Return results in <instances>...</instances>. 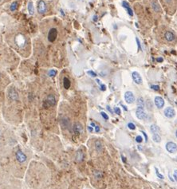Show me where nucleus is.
<instances>
[{"instance_id":"51","label":"nucleus","mask_w":177,"mask_h":189,"mask_svg":"<svg viewBox=\"0 0 177 189\" xmlns=\"http://www.w3.org/2000/svg\"><path fill=\"white\" fill-rule=\"evenodd\" d=\"M61 14H62V15H65V14L63 13V11H62V10H61Z\"/></svg>"},{"instance_id":"19","label":"nucleus","mask_w":177,"mask_h":189,"mask_svg":"<svg viewBox=\"0 0 177 189\" xmlns=\"http://www.w3.org/2000/svg\"><path fill=\"white\" fill-rule=\"evenodd\" d=\"M150 130L152 133H160V128L157 126L156 125H151L150 126Z\"/></svg>"},{"instance_id":"21","label":"nucleus","mask_w":177,"mask_h":189,"mask_svg":"<svg viewBox=\"0 0 177 189\" xmlns=\"http://www.w3.org/2000/svg\"><path fill=\"white\" fill-rule=\"evenodd\" d=\"M27 9H28V11H29V13H30V15H34V5H33L32 2H28Z\"/></svg>"},{"instance_id":"48","label":"nucleus","mask_w":177,"mask_h":189,"mask_svg":"<svg viewBox=\"0 0 177 189\" xmlns=\"http://www.w3.org/2000/svg\"><path fill=\"white\" fill-rule=\"evenodd\" d=\"M90 125H91V126H92L93 128H94V127L96 126V125H95V124H94V122H91V124H90Z\"/></svg>"},{"instance_id":"49","label":"nucleus","mask_w":177,"mask_h":189,"mask_svg":"<svg viewBox=\"0 0 177 189\" xmlns=\"http://www.w3.org/2000/svg\"><path fill=\"white\" fill-rule=\"evenodd\" d=\"M122 107L124 108V110H125V111H127V110H128V109H127V107H125V106H124V105H122Z\"/></svg>"},{"instance_id":"47","label":"nucleus","mask_w":177,"mask_h":189,"mask_svg":"<svg viewBox=\"0 0 177 189\" xmlns=\"http://www.w3.org/2000/svg\"><path fill=\"white\" fill-rule=\"evenodd\" d=\"M94 22L97 21V17L96 15H95V16H94Z\"/></svg>"},{"instance_id":"20","label":"nucleus","mask_w":177,"mask_h":189,"mask_svg":"<svg viewBox=\"0 0 177 189\" xmlns=\"http://www.w3.org/2000/svg\"><path fill=\"white\" fill-rule=\"evenodd\" d=\"M84 159V153L81 152V151H77V154H76V160L78 162H81V161L83 160Z\"/></svg>"},{"instance_id":"43","label":"nucleus","mask_w":177,"mask_h":189,"mask_svg":"<svg viewBox=\"0 0 177 189\" xmlns=\"http://www.w3.org/2000/svg\"><path fill=\"white\" fill-rule=\"evenodd\" d=\"M121 158H122V161L124 162V163H126V159H125V157L123 156V155H121Z\"/></svg>"},{"instance_id":"3","label":"nucleus","mask_w":177,"mask_h":189,"mask_svg":"<svg viewBox=\"0 0 177 189\" xmlns=\"http://www.w3.org/2000/svg\"><path fill=\"white\" fill-rule=\"evenodd\" d=\"M8 98L11 101H17L19 99V93L14 88H11L8 90Z\"/></svg>"},{"instance_id":"22","label":"nucleus","mask_w":177,"mask_h":189,"mask_svg":"<svg viewBox=\"0 0 177 189\" xmlns=\"http://www.w3.org/2000/svg\"><path fill=\"white\" fill-rule=\"evenodd\" d=\"M151 7H152V9H153L156 12H158V11H160L159 4H158V2H156V1H152V2H151Z\"/></svg>"},{"instance_id":"33","label":"nucleus","mask_w":177,"mask_h":189,"mask_svg":"<svg viewBox=\"0 0 177 189\" xmlns=\"http://www.w3.org/2000/svg\"><path fill=\"white\" fill-rule=\"evenodd\" d=\"M100 115H101V116H102L103 118L105 119V120H109V116H108V115H107L105 112L100 113Z\"/></svg>"},{"instance_id":"52","label":"nucleus","mask_w":177,"mask_h":189,"mask_svg":"<svg viewBox=\"0 0 177 189\" xmlns=\"http://www.w3.org/2000/svg\"><path fill=\"white\" fill-rule=\"evenodd\" d=\"M175 137H176V138H177V129H176V131H175Z\"/></svg>"},{"instance_id":"39","label":"nucleus","mask_w":177,"mask_h":189,"mask_svg":"<svg viewBox=\"0 0 177 189\" xmlns=\"http://www.w3.org/2000/svg\"><path fill=\"white\" fill-rule=\"evenodd\" d=\"M100 86V89H101L102 91H105V89H106V86H105V85L101 84Z\"/></svg>"},{"instance_id":"53","label":"nucleus","mask_w":177,"mask_h":189,"mask_svg":"<svg viewBox=\"0 0 177 189\" xmlns=\"http://www.w3.org/2000/svg\"><path fill=\"white\" fill-rule=\"evenodd\" d=\"M79 1H82V0H79Z\"/></svg>"},{"instance_id":"5","label":"nucleus","mask_w":177,"mask_h":189,"mask_svg":"<svg viewBox=\"0 0 177 189\" xmlns=\"http://www.w3.org/2000/svg\"><path fill=\"white\" fill-rule=\"evenodd\" d=\"M124 100L128 104H132L135 101L134 94L131 91H127L124 93Z\"/></svg>"},{"instance_id":"1","label":"nucleus","mask_w":177,"mask_h":189,"mask_svg":"<svg viewBox=\"0 0 177 189\" xmlns=\"http://www.w3.org/2000/svg\"><path fill=\"white\" fill-rule=\"evenodd\" d=\"M166 150L170 153H175L177 152V144L175 142L168 141L165 145Z\"/></svg>"},{"instance_id":"17","label":"nucleus","mask_w":177,"mask_h":189,"mask_svg":"<svg viewBox=\"0 0 177 189\" xmlns=\"http://www.w3.org/2000/svg\"><path fill=\"white\" fill-rule=\"evenodd\" d=\"M63 85H64V88L66 89H69L70 88L71 83L68 77H65L64 78H63Z\"/></svg>"},{"instance_id":"2","label":"nucleus","mask_w":177,"mask_h":189,"mask_svg":"<svg viewBox=\"0 0 177 189\" xmlns=\"http://www.w3.org/2000/svg\"><path fill=\"white\" fill-rule=\"evenodd\" d=\"M58 37V30L56 28H51L48 33V40L50 42H53Z\"/></svg>"},{"instance_id":"34","label":"nucleus","mask_w":177,"mask_h":189,"mask_svg":"<svg viewBox=\"0 0 177 189\" xmlns=\"http://www.w3.org/2000/svg\"><path fill=\"white\" fill-rule=\"evenodd\" d=\"M151 89H152L153 90L157 91V90H159V89H160V87H159L158 86H155V85H151Z\"/></svg>"},{"instance_id":"15","label":"nucleus","mask_w":177,"mask_h":189,"mask_svg":"<svg viewBox=\"0 0 177 189\" xmlns=\"http://www.w3.org/2000/svg\"><path fill=\"white\" fill-rule=\"evenodd\" d=\"M122 6H123V7H124V8L126 9V11H127L128 15H130V16H132V15H133V11H132V10L131 9L130 6H129L128 2L123 1V2H122Z\"/></svg>"},{"instance_id":"27","label":"nucleus","mask_w":177,"mask_h":189,"mask_svg":"<svg viewBox=\"0 0 177 189\" xmlns=\"http://www.w3.org/2000/svg\"><path fill=\"white\" fill-rule=\"evenodd\" d=\"M18 8V2H14L11 6V11H15L17 10Z\"/></svg>"},{"instance_id":"40","label":"nucleus","mask_w":177,"mask_h":189,"mask_svg":"<svg viewBox=\"0 0 177 189\" xmlns=\"http://www.w3.org/2000/svg\"><path fill=\"white\" fill-rule=\"evenodd\" d=\"M87 129H88V131L90 132V133H92V132L94 131V129H93L92 126H88Z\"/></svg>"},{"instance_id":"9","label":"nucleus","mask_w":177,"mask_h":189,"mask_svg":"<svg viewBox=\"0 0 177 189\" xmlns=\"http://www.w3.org/2000/svg\"><path fill=\"white\" fill-rule=\"evenodd\" d=\"M45 104H46V106H53L56 104V98L54 95L49 94L47 96L46 100L45 101ZM44 104V105H45Z\"/></svg>"},{"instance_id":"26","label":"nucleus","mask_w":177,"mask_h":189,"mask_svg":"<svg viewBox=\"0 0 177 189\" xmlns=\"http://www.w3.org/2000/svg\"><path fill=\"white\" fill-rule=\"evenodd\" d=\"M61 122H62V125L65 124L64 127L66 128H68V125H69V120L66 118V117H63L62 119H61Z\"/></svg>"},{"instance_id":"38","label":"nucleus","mask_w":177,"mask_h":189,"mask_svg":"<svg viewBox=\"0 0 177 189\" xmlns=\"http://www.w3.org/2000/svg\"><path fill=\"white\" fill-rule=\"evenodd\" d=\"M173 176H174V180L177 182V170L174 171V173H173Z\"/></svg>"},{"instance_id":"8","label":"nucleus","mask_w":177,"mask_h":189,"mask_svg":"<svg viewBox=\"0 0 177 189\" xmlns=\"http://www.w3.org/2000/svg\"><path fill=\"white\" fill-rule=\"evenodd\" d=\"M15 156H16V159H17V160L19 161V163H24V162L26 160V159H27V157H26V155L24 154L21 150L17 151Z\"/></svg>"},{"instance_id":"42","label":"nucleus","mask_w":177,"mask_h":189,"mask_svg":"<svg viewBox=\"0 0 177 189\" xmlns=\"http://www.w3.org/2000/svg\"><path fill=\"white\" fill-rule=\"evenodd\" d=\"M168 177H169V180H170L171 181H172V182H173V181H175V180H174V179H173L172 177V176H171L170 173H168Z\"/></svg>"},{"instance_id":"28","label":"nucleus","mask_w":177,"mask_h":189,"mask_svg":"<svg viewBox=\"0 0 177 189\" xmlns=\"http://www.w3.org/2000/svg\"><path fill=\"white\" fill-rule=\"evenodd\" d=\"M155 170H156V176H158V178H160V180H163V179H164V175H162L160 172H159V170L157 169V168H155Z\"/></svg>"},{"instance_id":"44","label":"nucleus","mask_w":177,"mask_h":189,"mask_svg":"<svg viewBox=\"0 0 177 189\" xmlns=\"http://www.w3.org/2000/svg\"><path fill=\"white\" fill-rule=\"evenodd\" d=\"M157 62H163V58H157Z\"/></svg>"},{"instance_id":"23","label":"nucleus","mask_w":177,"mask_h":189,"mask_svg":"<svg viewBox=\"0 0 177 189\" xmlns=\"http://www.w3.org/2000/svg\"><path fill=\"white\" fill-rule=\"evenodd\" d=\"M95 147H96L97 150L98 151V152H100L103 148L102 143H101L100 140H97V141L95 142Z\"/></svg>"},{"instance_id":"32","label":"nucleus","mask_w":177,"mask_h":189,"mask_svg":"<svg viewBox=\"0 0 177 189\" xmlns=\"http://www.w3.org/2000/svg\"><path fill=\"white\" fill-rule=\"evenodd\" d=\"M136 141L138 143V144H141V142L143 141V138L141 136H137V137H136Z\"/></svg>"},{"instance_id":"6","label":"nucleus","mask_w":177,"mask_h":189,"mask_svg":"<svg viewBox=\"0 0 177 189\" xmlns=\"http://www.w3.org/2000/svg\"><path fill=\"white\" fill-rule=\"evenodd\" d=\"M132 79H133V81H134V82L136 83V84H137V85L142 84L143 80H142V77H141V74H140L138 72H137V71L132 72Z\"/></svg>"},{"instance_id":"4","label":"nucleus","mask_w":177,"mask_h":189,"mask_svg":"<svg viewBox=\"0 0 177 189\" xmlns=\"http://www.w3.org/2000/svg\"><path fill=\"white\" fill-rule=\"evenodd\" d=\"M136 116L138 119L140 120H146L148 117V115L145 113V110L143 109H140V108H137V110H136Z\"/></svg>"},{"instance_id":"30","label":"nucleus","mask_w":177,"mask_h":189,"mask_svg":"<svg viewBox=\"0 0 177 189\" xmlns=\"http://www.w3.org/2000/svg\"><path fill=\"white\" fill-rule=\"evenodd\" d=\"M128 128L129 129H131V130H135V129H136V125H135L133 123L129 122L128 124Z\"/></svg>"},{"instance_id":"45","label":"nucleus","mask_w":177,"mask_h":189,"mask_svg":"<svg viewBox=\"0 0 177 189\" xmlns=\"http://www.w3.org/2000/svg\"><path fill=\"white\" fill-rule=\"evenodd\" d=\"M137 148H138V150H140V151H141L142 149H143L142 146H141V145H140V144H139L138 146H137Z\"/></svg>"},{"instance_id":"31","label":"nucleus","mask_w":177,"mask_h":189,"mask_svg":"<svg viewBox=\"0 0 177 189\" xmlns=\"http://www.w3.org/2000/svg\"><path fill=\"white\" fill-rule=\"evenodd\" d=\"M87 73L89 74L90 76H91V77H97V73H95V72H94L93 70H89L87 71Z\"/></svg>"},{"instance_id":"18","label":"nucleus","mask_w":177,"mask_h":189,"mask_svg":"<svg viewBox=\"0 0 177 189\" xmlns=\"http://www.w3.org/2000/svg\"><path fill=\"white\" fill-rule=\"evenodd\" d=\"M152 140L155 143H160L161 141V137L159 133H152Z\"/></svg>"},{"instance_id":"41","label":"nucleus","mask_w":177,"mask_h":189,"mask_svg":"<svg viewBox=\"0 0 177 189\" xmlns=\"http://www.w3.org/2000/svg\"><path fill=\"white\" fill-rule=\"evenodd\" d=\"M94 128H95V132H96V133H99V132H100V127L96 125Z\"/></svg>"},{"instance_id":"50","label":"nucleus","mask_w":177,"mask_h":189,"mask_svg":"<svg viewBox=\"0 0 177 189\" xmlns=\"http://www.w3.org/2000/svg\"><path fill=\"white\" fill-rule=\"evenodd\" d=\"M166 1V2H168V3H170L171 2H172V0H165Z\"/></svg>"},{"instance_id":"36","label":"nucleus","mask_w":177,"mask_h":189,"mask_svg":"<svg viewBox=\"0 0 177 189\" xmlns=\"http://www.w3.org/2000/svg\"><path fill=\"white\" fill-rule=\"evenodd\" d=\"M136 41H137V46H138L139 50H141V42H140V41H139L138 38H137V39H136Z\"/></svg>"},{"instance_id":"46","label":"nucleus","mask_w":177,"mask_h":189,"mask_svg":"<svg viewBox=\"0 0 177 189\" xmlns=\"http://www.w3.org/2000/svg\"><path fill=\"white\" fill-rule=\"evenodd\" d=\"M107 110H109V112H110V113H113V110H112L111 109H110V107H109V105H108V106H107Z\"/></svg>"},{"instance_id":"54","label":"nucleus","mask_w":177,"mask_h":189,"mask_svg":"<svg viewBox=\"0 0 177 189\" xmlns=\"http://www.w3.org/2000/svg\"><path fill=\"white\" fill-rule=\"evenodd\" d=\"M0 2H1V0H0Z\"/></svg>"},{"instance_id":"14","label":"nucleus","mask_w":177,"mask_h":189,"mask_svg":"<svg viewBox=\"0 0 177 189\" xmlns=\"http://www.w3.org/2000/svg\"><path fill=\"white\" fill-rule=\"evenodd\" d=\"M16 43L20 47H23L25 43H26V39L24 38L22 35H19V36H17V39H16Z\"/></svg>"},{"instance_id":"16","label":"nucleus","mask_w":177,"mask_h":189,"mask_svg":"<svg viewBox=\"0 0 177 189\" xmlns=\"http://www.w3.org/2000/svg\"><path fill=\"white\" fill-rule=\"evenodd\" d=\"M137 108L143 109V110L145 109V100H144L143 97H139V98L137 99Z\"/></svg>"},{"instance_id":"37","label":"nucleus","mask_w":177,"mask_h":189,"mask_svg":"<svg viewBox=\"0 0 177 189\" xmlns=\"http://www.w3.org/2000/svg\"><path fill=\"white\" fill-rule=\"evenodd\" d=\"M141 133H143L144 137H145V142H148V137L147 133H145V132H144V131H141Z\"/></svg>"},{"instance_id":"10","label":"nucleus","mask_w":177,"mask_h":189,"mask_svg":"<svg viewBox=\"0 0 177 189\" xmlns=\"http://www.w3.org/2000/svg\"><path fill=\"white\" fill-rule=\"evenodd\" d=\"M38 11L40 14H45L46 12V4L43 0H40L38 4Z\"/></svg>"},{"instance_id":"13","label":"nucleus","mask_w":177,"mask_h":189,"mask_svg":"<svg viewBox=\"0 0 177 189\" xmlns=\"http://www.w3.org/2000/svg\"><path fill=\"white\" fill-rule=\"evenodd\" d=\"M164 38L168 42H173L175 39V35L172 31H167L164 35Z\"/></svg>"},{"instance_id":"29","label":"nucleus","mask_w":177,"mask_h":189,"mask_svg":"<svg viewBox=\"0 0 177 189\" xmlns=\"http://www.w3.org/2000/svg\"><path fill=\"white\" fill-rule=\"evenodd\" d=\"M48 74H49V77H54V76H56V74H57V71H56L55 69H50V70L49 71Z\"/></svg>"},{"instance_id":"11","label":"nucleus","mask_w":177,"mask_h":189,"mask_svg":"<svg viewBox=\"0 0 177 189\" xmlns=\"http://www.w3.org/2000/svg\"><path fill=\"white\" fill-rule=\"evenodd\" d=\"M154 102H155V105H156V106L158 109H162V108H164V104H165L164 99L161 97H159V96L155 97Z\"/></svg>"},{"instance_id":"12","label":"nucleus","mask_w":177,"mask_h":189,"mask_svg":"<svg viewBox=\"0 0 177 189\" xmlns=\"http://www.w3.org/2000/svg\"><path fill=\"white\" fill-rule=\"evenodd\" d=\"M73 130L76 135H80L82 132V125L80 123H75L73 127Z\"/></svg>"},{"instance_id":"24","label":"nucleus","mask_w":177,"mask_h":189,"mask_svg":"<svg viewBox=\"0 0 177 189\" xmlns=\"http://www.w3.org/2000/svg\"><path fill=\"white\" fill-rule=\"evenodd\" d=\"M94 175V177L96 179H98V180H100V179L103 177V173L102 172H100V171H95Z\"/></svg>"},{"instance_id":"7","label":"nucleus","mask_w":177,"mask_h":189,"mask_svg":"<svg viewBox=\"0 0 177 189\" xmlns=\"http://www.w3.org/2000/svg\"><path fill=\"white\" fill-rule=\"evenodd\" d=\"M164 115L168 118H173L175 116V111L172 107H168L164 110Z\"/></svg>"},{"instance_id":"35","label":"nucleus","mask_w":177,"mask_h":189,"mask_svg":"<svg viewBox=\"0 0 177 189\" xmlns=\"http://www.w3.org/2000/svg\"><path fill=\"white\" fill-rule=\"evenodd\" d=\"M114 112L117 114V115H120V114H121V110H120V108H118V107L114 108Z\"/></svg>"},{"instance_id":"25","label":"nucleus","mask_w":177,"mask_h":189,"mask_svg":"<svg viewBox=\"0 0 177 189\" xmlns=\"http://www.w3.org/2000/svg\"><path fill=\"white\" fill-rule=\"evenodd\" d=\"M146 106H147L148 110H149V111H151L152 110V108H153V105H152L151 101H150L149 99H148V101H146Z\"/></svg>"}]
</instances>
